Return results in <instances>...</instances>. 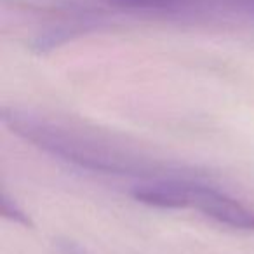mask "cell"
<instances>
[{"label": "cell", "instance_id": "cell-2", "mask_svg": "<svg viewBox=\"0 0 254 254\" xmlns=\"http://www.w3.org/2000/svg\"><path fill=\"white\" fill-rule=\"evenodd\" d=\"M143 200L160 209H195L219 225L254 232V209L204 183L200 176L155 180L145 187Z\"/></svg>", "mask_w": 254, "mask_h": 254}, {"label": "cell", "instance_id": "cell-3", "mask_svg": "<svg viewBox=\"0 0 254 254\" xmlns=\"http://www.w3.org/2000/svg\"><path fill=\"white\" fill-rule=\"evenodd\" d=\"M0 209H2V216H4V218L11 219V221L18 223V225L32 226L30 216L19 207L18 202L9 197V193L5 190H2V195H0Z\"/></svg>", "mask_w": 254, "mask_h": 254}, {"label": "cell", "instance_id": "cell-4", "mask_svg": "<svg viewBox=\"0 0 254 254\" xmlns=\"http://www.w3.org/2000/svg\"><path fill=\"white\" fill-rule=\"evenodd\" d=\"M223 5H230L254 16V0H223Z\"/></svg>", "mask_w": 254, "mask_h": 254}, {"label": "cell", "instance_id": "cell-5", "mask_svg": "<svg viewBox=\"0 0 254 254\" xmlns=\"http://www.w3.org/2000/svg\"><path fill=\"white\" fill-rule=\"evenodd\" d=\"M60 254H87L80 246H77L71 240H64V242H60Z\"/></svg>", "mask_w": 254, "mask_h": 254}, {"label": "cell", "instance_id": "cell-1", "mask_svg": "<svg viewBox=\"0 0 254 254\" xmlns=\"http://www.w3.org/2000/svg\"><path fill=\"white\" fill-rule=\"evenodd\" d=\"M2 122L26 143L91 173L138 178L141 181L174 176H200L191 169L155 159L110 136L53 122L19 108L2 110Z\"/></svg>", "mask_w": 254, "mask_h": 254}]
</instances>
